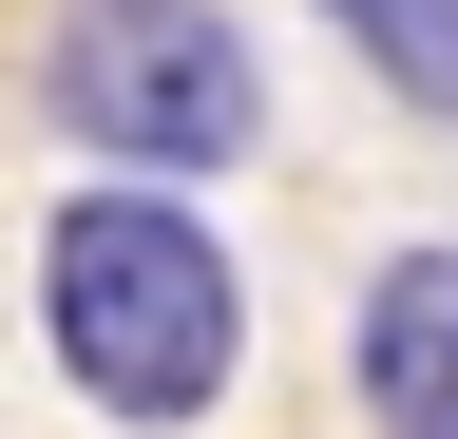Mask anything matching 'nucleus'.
I'll list each match as a JSON object with an SVG mask.
<instances>
[{
  "label": "nucleus",
  "instance_id": "f257e3e1",
  "mask_svg": "<svg viewBox=\"0 0 458 439\" xmlns=\"http://www.w3.org/2000/svg\"><path fill=\"white\" fill-rule=\"evenodd\" d=\"M38 344H57V382L96 420L172 439V420H210L249 382V267H229V230L191 191L96 173V191L38 210Z\"/></svg>",
  "mask_w": 458,
  "mask_h": 439
},
{
  "label": "nucleus",
  "instance_id": "f03ea898",
  "mask_svg": "<svg viewBox=\"0 0 458 439\" xmlns=\"http://www.w3.org/2000/svg\"><path fill=\"white\" fill-rule=\"evenodd\" d=\"M38 134L96 173L210 191L267 153V38L229 0H57L38 20Z\"/></svg>",
  "mask_w": 458,
  "mask_h": 439
},
{
  "label": "nucleus",
  "instance_id": "7ed1b4c3",
  "mask_svg": "<svg viewBox=\"0 0 458 439\" xmlns=\"http://www.w3.org/2000/svg\"><path fill=\"white\" fill-rule=\"evenodd\" d=\"M344 382H363V439H458V249H439V230L363 267Z\"/></svg>",
  "mask_w": 458,
  "mask_h": 439
},
{
  "label": "nucleus",
  "instance_id": "20e7f679",
  "mask_svg": "<svg viewBox=\"0 0 458 439\" xmlns=\"http://www.w3.org/2000/svg\"><path fill=\"white\" fill-rule=\"evenodd\" d=\"M325 20H344V58H363L401 115L458 134V0H325Z\"/></svg>",
  "mask_w": 458,
  "mask_h": 439
}]
</instances>
